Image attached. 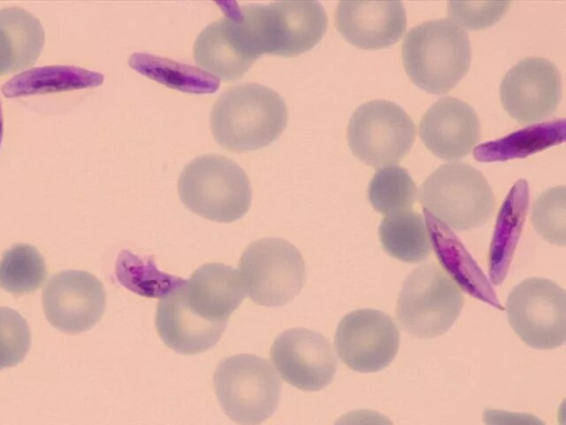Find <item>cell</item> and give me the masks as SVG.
Returning <instances> with one entry per match:
<instances>
[{
  "label": "cell",
  "mask_w": 566,
  "mask_h": 425,
  "mask_svg": "<svg viewBox=\"0 0 566 425\" xmlns=\"http://www.w3.org/2000/svg\"><path fill=\"white\" fill-rule=\"evenodd\" d=\"M401 58L416 86L431 94H444L468 73L471 44L467 32L453 21L428 20L406 33Z\"/></svg>",
  "instance_id": "3"
},
{
  "label": "cell",
  "mask_w": 566,
  "mask_h": 425,
  "mask_svg": "<svg viewBox=\"0 0 566 425\" xmlns=\"http://www.w3.org/2000/svg\"><path fill=\"white\" fill-rule=\"evenodd\" d=\"M419 136L434 156L444 160L461 159L480 141V120L464 101L441 97L422 115Z\"/></svg>",
  "instance_id": "15"
},
{
  "label": "cell",
  "mask_w": 566,
  "mask_h": 425,
  "mask_svg": "<svg viewBox=\"0 0 566 425\" xmlns=\"http://www.w3.org/2000/svg\"><path fill=\"white\" fill-rule=\"evenodd\" d=\"M511 2H448L449 20L460 28L481 30L496 23L509 10Z\"/></svg>",
  "instance_id": "30"
},
{
  "label": "cell",
  "mask_w": 566,
  "mask_h": 425,
  "mask_svg": "<svg viewBox=\"0 0 566 425\" xmlns=\"http://www.w3.org/2000/svg\"><path fill=\"white\" fill-rule=\"evenodd\" d=\"M213 387L227 416L239 425H259L268 419L281 394L273 366L252 354L223 359L214 371Z\"/></svg>",
  "instance_id": "7"
},
{
  "label": "cell",
  "mask_w": 566,
  "mask_h": 425,
  "mask_svg": "<svg viewBox=\"0 0 566 425\" xmlns=\"http://www.w3.org/2000/svg\"><path fill=\"white\" fill-rule=\"evenodd\" d=\"M40 21L21 8L0 10V75L32 65L44 46Z\"/></svg>",
  "instance_id": "19"
},
{
  "label": "cell",
  "mask_w": 566,
  "mask_h": 425,
  "mask_svg": "<svg viewBox=\"0 0 566 425\" xmlns=\"http://www.w3.org/2000/svg\"><path fill=\"white\" fill-rule=\"evenodd\" d=\"M378 236L382 249L403 262L423 261L432 251L426 220L412 210L387 215L379 225Z\"/></svg>",
  "instance_id": "22"
},
{
  "label": "cell",
  "mask_w": 566,
  "mask_h": 425,
  "mask_svg": "<svg viewBox=\"0 0 566 425\" xmlns=\"http://www.w3.org/2000/svg\"><path fill=\"white\" fill-rule=\"evenodd\" d=\"M181 292L193 313L219 324H227L245 296L239 271L218 262L196 269L190 279L186 280Z\"/></svg>",
  "instance_id": "17"
},
{
  "label": "cell",
  "mask_w": 566,
  "mask_h": 425,
  "mask_svg": "<svg viewBox=\"0 0 566 425\" xmlns=\"http://www.w3.org/2000/svg\"><path fill=\"white\" fill-rule=\"evenodd\" d=\"M46 277L44 258L29 243H14L0 259V288L12 294L32 293Z\"/></svg>",
  "instance_id": "25"
},
{
  "label": "cell",
  "mask_w": 566,
  "mask_h": 425,
  "mask_svg": "<svg viewBox=\"0 0 566 425\" xmlns=\"http://www.w3.org/2000/svg\"><path fill=\"white\" fill-rule=\"evenodd\" d=\"M178 195L190 211L218 222L242 218L252 199L245 172L218 154L201 155L184 168L178 179Z\"/></svg>",
  "instance_id": "4"
},
{
  "label": "cell",
  "mask_w": 566,
  "mask_h": 425,
  "mask_svg": "<svg viewBox=\"0 0 566 425\" xmlns=\"http://www.w3.org/2000/svg\"><path fill=\"white\" fill-rule=\"evenodd\" d=\"M228 35L253 63L263 54L293 58L313 49L324 37L328 19L317 1H279L226 6Z\"/></svg>",
  "instance_id": "1"
},
{
  "label": "cell",
  "mask_w": 566,
  "mask_h": 425,
  "mask_svg": "<svg viewBox=\"0 0 566 425\" xmlns=\"http://www.w3.org/2000/svg\"><path fill=\"white\" fill-rule=\"evenodd\" d=\"M128 64L138 73L186 93L211 94L220 86L218 77L199 68L149 53H133Z\"/></svg>",
  "instance_id": "23"
},
{
  "label": "cell",
  "mask_w": 566,
  "mask_h": 425,
  "mask_svg": "<svg viewBox=\"0 0 566 425\" xmlns=\"http://www.w3.org/2000/svg\"><path fill=\"white\" fill-rule=\"evenodd\" d=\"M334 425H394L384 414L374 410H356L340 416Z\"/></svg>",
  "instance_id": "32"
},
{
  "label": "cell",
  "mask_w": 566,
  "mask_h": 425,
  "mask_svg": "<svg viewBox=\"0 0 566 425\" xmlns=\"http://www.w3.org/2000/svg\"><path fill=\"white\" fill-rule=\"evenodd\" d=\"M400 334L392 319L376 309H358L338 323L334 344L340 361L360 373L378 372L395 359Z\"/></svg>",
  "instance_id": "11"
},
{
  "label": "cell",
  "mask_w": 566,
  "mask_h": 425,
  "mask_svg": "<svg viewBox=\"0 0 566 425\" xmlns=\"http://www.w3.org/2000/svg\"><path fill=\"white\" fill-rule=\"evenodd\" d=\"M116 277L130 291L160 299L186 282L179 277L159 271L151 259H143L128 250H123L118 256Z\"/></svg>",
  "instance_id": "27"
},
{
  "label": "cell",
  "mask_w": 566,
  "mask_h": 425,
  "mask_svg": "<svg viewBox=\"0 0 566 425\" xmlns=\"http://www.w3.org/2000/svg\"><path fill=\"white\" fill-rule=\"evenodd\" d=\"M184 284L158 302L156 329L169 349L191 355L211 349L220 340L226 324L208 322L193 313L184 300Z\"/></svg>",
  "instance_id": "18"
},
{
  "label": "cell",
  "mask_w": 566,
  "mask_h": 425,
  "mask_svg": "<svg viewBox=\"0 0 566 425\" xmlns=\"http://www.w3.org/2000/svg\"><path fill=\"white\" fill-rule=\"evenodd\" d=\"M42 307L48 321L64 333H81L93 328L106 307L102 282L83 270L57 272L42 292Z\"/></svg>",
  "instance_id": "13"
},
{
  "label": "cell",
  "mask_w": 566,
  "mask_h": 425,
  "mask_svg": "<svg viewBox=\"0 0 566 425\" xmlns=\"http://www.w3.org/2000/svg\"><path fill=\"white\" fill-rule=\"evenodd\" d=\"M485 425H546L533 414L485 408L482 414Z\"/></svg>",
  "instance_id": "31"
},
{
  "label": "cell",
  "mask_w": 566,
  "mask_h": 425,
  "mask_svg": "<svg viewBox=\"0 0 566 425\" xmlns=\"http://www.w3.org/2000/svg\"><path fill=\"white\" fill-rule=\"evenodd\" d=\"M424 210V209H423ZM426 224L429 230L432 248L443 270L449 272L455 284L473 296L502 310L496 296L489 286L483 272L468 255L457 237L449 231L446 225L424 210Z\"/></svg>",
  "instance_id": "20"
},
{
  "label": "cell",
  "mask_w": 566,
  "mask_h": 425,
  "mask_svg": "<svg viewBox=\"0 0 566 425\" xmlns=\"http://www.w3.org/2000/svg\"><path fill=\"white\" fill-rule=\"evenodd\" d=\"M287 124V106L274 90L244 83L223 92L212 106L210 129L231 152L260 149L272 144Z\"/></svg>",
  "instance_id": "2"
},
{
  "label": "cell",
  "mask_w": 566,
  "mask_h": 425,
  "mask_svg": "<svg viewBox=\"0 0 566 425\" xmlns=\"http://www.w3.org/2000/svg\"><path fill=\"white\" fill-rule=\"evenodd\" d=\"M2 135H3V117H2V110H1V103H0V147L2 142Z\"/></svg>",
  "instance_id": "33"
},
{
  "label": "cell",
  "mask_w": 566,
  "mask_h": 425,
  "mask_svg": "<svg viewBox=\"0 0 566 425\" xmlns=\"http://www.w3.org/2000/svg\"><path fill=\"white\" fill-rule=\"evenodd\" d=\"M193 59L208 73L224 81L240 79L253 64L230 41L223 18L199 33L193 43Z\"/></svg>",
  "instance_id": "24"
},
{
  "label": "cell",
  "mask_w": 566,
  "mask_h": 425,
  "mask_svg": "<svg viewBox=\"0 0 566 425\" xmlns=\"http://www.w3.org/2000/svg\"><path fill=\"white\" fill-rule=\"evenodd\" d=\"M416 126L398 104L374 100L358 106L347 127L352 153L374 168L396 165L410 151Z\"/></svg>",
  "instance_id": "9"
},
{
  "label": "cell",
  "mask_w": 566,
  "mask_h": 425,
  "mask_svg": "<svg viewBox=\"0 0 566 425\" xmlns=\"http://www.w3.org/2000/svg\"><path fill=\"white\" fill-rule=\"evenodd\" d=\"M245 293L259 305L280 307L294 299L305 283V263L295 246L280 238L250 243L239 262Z\"/></svg>",
  "instance_id": "8"
},
{
  "label": "cell",
  "mask_w": 566,
  "mask_h": 425,
  "mask_svg": "<svg viewBox=\"0 0 566 425\" xmlns=\"http://www.w3.org/2000/svg\"><path fill=\"white\" fill-rule=\"evenodd\" d=\"M464 304L461 289L434 263L422 265L405 279L396 303V318L403 331L419 339L446 333Z\"/></svg>",
  "instance_id": "6"
},
{
  "label": "cell",
  "mask_w": 566,
  "mask_h": 425,
  "mask_svg": "<svg viewBox=\"0 0 566 425\" xmlns=\"http://www.w3.org/2000/svg\"><path fill=\"white\" fill-rule=\"evenodd\" d=\"M419 201L436 219L459 231L484 225L495 208L484 175L462 162L440 165L431 173L420 186Z\"/></svg>",
  "instance_id": "5"
},
{
  "label": "cell",
  "mask_w": 566,
  "mask_h": 425,
  "mask_svg": "<svg viewBox=\"0 0 566 425\" xmlns=\"http://www.w3.org/2000/svg\"><path fill=\"white\" fill-rule=\"evenodd\" d=\"M104 75L73 65H48L23 71L6 82L1 92L7 97L65 92L98 86Z\"/></svg>",
  "instance_id": "21"
},
{
  "label": "cell",
  "mask_w": 566,
  "mask_h": 425,
  "mask_svg": "<svg viewBox=\"0 0 566 425\" xmlns=\"http://www.w3.org/2000/svg\"><path fill=\"white\" fill-rule=\"evenodd\" d=\"M416 197L413 179L398 165L377 168L368 184L367 198L371 207L386 216L411 210Z\"/></svg>",
  "instance_id": "26"
},
{
  "label": "cell",
  "mask_w": 566,
  "mask_h": 425,
  "mask_svg": "<svg viewBox=\"0 0 566 425\" xmlns=\"http://www.w3.org/2000/svg\"><path fill=\"white\" fill-rule=\"evenodd\" d=\"M565 187L545 190L533 203L531 219L536 232L546 241L565 246L566 199Z\"/></svg>",
  "instance_id": "28"
},
{
  "label": "cell",
  "mask_w": 566,
  "mask_h": 425,
  "mask_svg": "<svg viewBox=\"0 0 566 425\" xmlns=\"http://www.w3.org/2000/svg\"><path fill=\"white\" fill-rule=\"evenodd\" d=\"M31 345V331L15 310L0 307V370L23 361Z\"/></svg>",
  "instance_id": "29"
},
{
  "label": "cell",
  "mask_w": 566,
  "mask_h": 425,
  "mask_svg": "<svg viewBox=\"0 0 566 425\" xmlns=\"http://www.w3.org/2000/svg\"><path fill=\"white\" fill-rule=\"evenodd\" d=\"M281 377L306 392L329 385L337 370V360L329 341L321 333L304 328L279 334L270 351Z\"/></svg>",
  "instance_id": "14"
},
{
  "label": "cell",
  "mask_w": 566,
  "mask_h": 425,
  "mask_svg": "<svg viewBox=\"0 0 566 425\" xmlns=\"http://www.w3.org/2000/svg\"><path fill=\"white\" fill-rule=\"evenodd\" d=\"M335 25L352 45L379 50L401 38L407 18L401 1H340L335 11Z\"/></svg>",
  "instance_id": "16"
},
{
  "label": "cell",
  "mask_w": 566,
  "mask_h": 425,
  "mask_svg": "<svg viewBox=\"0 0 566 425\" xmlns=\"http://www.w3.org/2000/svg\"><path fill=\"white\" fill-rule=\"evenodd\" d=\"M560 97V73L555 64L541 56L521 60L507 71L500 85L503 108L522 124L551 116Z\"/></svg>",
  "instance_id": "12"
},
{
  "label": "cell",
  "mask_w": 566,
  "mask_h": 425,
  "mask_svg": "<svg viewBox=\"0 0 566 425\" xmlns=\"http://www.w3.org/2000/svg\"><path fill=\"white\" fill-rule=\"evenodd\" d=\"M509 323L528 346L551 350L566 338V294L556 282L528 278L516 284L506 301Z\"/></svg>",
  "instance_id": "10"
}]
</instances>
